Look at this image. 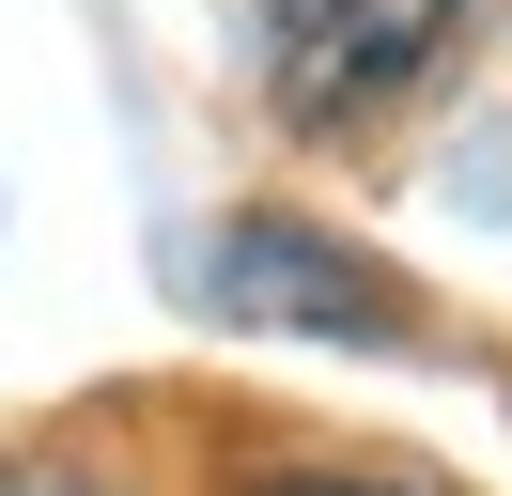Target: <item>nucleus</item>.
I'll return each mask as SVG.
<instances>
[{
    "label": "nucleus",
    "instance_id": "1",
    "mask_svg": "<svg viewBox=\"0 0 512 496\" xmlns=\"http://www.w3.org/2000/svg\"><path fill=\"white\" fill-rule=\"evenodd\" d=\"M249 31H264V62H280L295 124H357L404 78H435V47L466 31V0H249Z\"/></svg>",
    "mask_w": 512,
    "mask_h": 496
},
{
    "label": "nucleus",
    "instance_id": "4",
    "mask_svg": "<svg viewBox=\"0 0 512 496\" xmlns=\"http://www.w3.org/2000/svg\"><path fill=\"white\" fill-rule=\"evenodd\" d=\"M0 496H109L94 465H0Z\"/></svg>",
    "mask_w": 512,
    "mask_h": 496
},
{
    "label": "nucleus",
    "instance_id": "2",
    "mask_svg": "<svg viewBox=\"0 0 512 496\" xmlns=\"http://www.w3.org/2000/svg\"><path fill=\"white\" fill-rule=\"evenodd\" d=\"M202 279H218V310H249V326H311V341H404V295H388L357 248L295 233V217H233V233L202 248Z\"/></svg>",
    "mask_w": 512,
    "mask_h": 496
},
{
    "label": "nucleus",
    "instance_id": "3",
    "mask_svg": "<svg viewBox=\"0 0 512 496\" xmlns=\"http://www.w3.org/2000/svg\"><path fill=\"white\" fill-rule=\"evenodd\" d=\"M249 496H419V481H373V465H264Z\"/></svg>",
    "mask_w": 512,
    "mask_h": 496
}]
</instances>
